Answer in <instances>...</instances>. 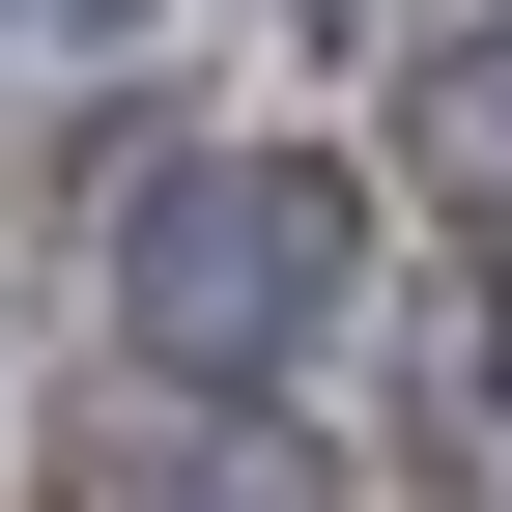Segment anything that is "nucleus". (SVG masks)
I'll use <instances>...</instances> for the list:
<instances>
[{
	"mask_svg": "<svg viewBox=\"0 0 512 512\" xmlns=\"http://www.w3.org/2000/svg\"><path fill=\"white\" fill-rule=\"evenodd\" d=\"M143 342L171 370H285L313 313H342V200H313V171H143Z\"/></svg>",
	"mask_w": 512,
	"mask_h": 512,
	"instance_id": "f257e3e1",
	"label": "nucleus"
},
{
	"mask_svg": "<svg viewBox=\"0 0 512 512\" xmlns=\"http://www.w3.org/2000/svg\"><path fill=\"white\" fill-rule=\"evenodd\" d=\"M399 171H427V200H484V228H512V29H456V57L399 86Z\"/></svg>",
	"mask_w": 512,
	"mask_h": 512,
	"instance_id": "f03ea898",
	"label": "nucleus"
},
{
	"mask_svg": "<svg viewBox=\"0 0 512 512\" xmlns=\"http://www.w3.org/2000/svg\"><path fill=\"white\" fill-rule=\"evenodd\" d=\"M484 399H512V313H484Z\"/></svg>",
	"mask_w": 512,
	"mask_h": 512,
	"instance_id": "7ed1b4c3",
	"label": "nucleus"
},
{
	"mask_svg": "<svg viewBox=\"0 0 512 512\" xmlns=\"http://www.w3.org/2000/svg\"><path fill=\"white\" fill-rule=\"evenodd\" d=\"M57 29H114V0H57Z\"/></svg>",
	"mask_w": 512,
	"mask_h": 512,
	"instance_id": "20e7f679",
	"label": "nucleus"
}]
</instances>
